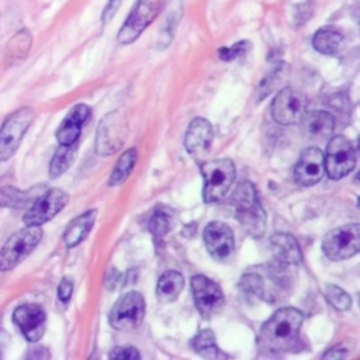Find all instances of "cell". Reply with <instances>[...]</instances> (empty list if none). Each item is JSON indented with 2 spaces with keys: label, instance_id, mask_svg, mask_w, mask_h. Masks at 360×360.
<instances>
[{
  "label": "cell",
  "instance_id": "6da1fadb",
  "mask_svg": "<svg viewBox=\"0 0 360 360\" xmlns=\"http://www.w3.org/2000/svg\"><path fill=\"white\" fill-rule=\"evenodd\" d=\"M302 314L297 308L285 307L276 311L262 326L259 347L267 353H281L292 349L298 340Z\"/></svg>",
  "mask_w": 360,
  "mask_h": 360
},
{
  "label": "cell",
  "instance_id": "7a4b0ae2",
  "mask_svg": "<svg viewBox=\"0 0 360 360\" xmlns=\"http://www.w3.org/2000/svg\"><path fill=\"white\" fill-rule=\"evenodd\" d=\"M231 201L235 208V217L242 228L249 235L260 238L266 229V214L253 184L248 180L239 183L231 197Z\"/></svg>",
  "mask_w": 360,
  "mask_h": 360
},
{
  "label": "cell",
  "instance_id": "3957f363",
  "mask_svg": "<svg viewBox=\"0 0 360 360\" xmlns=\"http://www.w3.org/2000/svg\"><path fill=\"white\" fill-rule=\"evenodd\" d=\"M201 174L204 177L202 198L205 202H218L224 200L231 186L233 184L236 172L232 160L217 159L205 162L201 166Z\"/></svg>",
  "mask_w": 360,
  "mask_h": 360
},
{
  "label": "cell",
  "instance_id": "277c9868",
  "mask_svg": "<svg viewBox=\"0 0 360 360\" xmlns=\"http://www.w3.org/2000/svg\"><path fill=\"white\" fill-rule=\"evenodd\" d=\"M42 236V229L38 225H27L13 233L0 249V271H7L15 267L27 257L38 245Z\"/></svg>",
  "mask_w": 360,
  "mask_h": 360
},
{
  "label": "cell",
  "instance_id": "5b68a950",
  "mask_svg": "<svg viewBox=\"0 0 360 360\" xmlns=\"http://www.w3.org/2000/svg\"><path fill=\"white\" fill-rule=\"evenodd\" d=\"M163 0H136L128 18L117 34V39L122 45H128L139 38L146 27L158 17Z\"/></svg>",
  "mask_w": 360,
  "mask_h": 360
},
{
  "label": "cell",
  "instance_id": "8992f818",
  "mask_svg": "<svg viewBox=\"0 0 360 360\" xmlns=\"http://www.w3.org/2000/svg\"><path fill=\"white\" fill-rule=\"evenodd\" d=\"M34 120V111L30 107H21L11 112L0 128V162L10 159Z\"/></svg>",
  "mask_w": 360,
  "mask_h": 360
},
{
  "label": "cell",
  "instance_id": "52a82bcc",
  "mask_svg": "<svg viewBox=\"0 0 360 360\" xmlns=\"http://www.w3.org/2000/svg\"><path fill=\"white\" fill-rule=\"evenodd\" d=\"M145 316V301L138 291H129L118 298L110 311V325L117 330L139 326Z\"/></svg>",
  "mask_w": 360,
  "mask_h": 360
},
{
  "label": "cell",
  "instance_id": "ba28073f",
  "mask_svg": "<svg viewBox=\"0 0 360 360\" xmlns=\"http://www.w3.org/2000/svg\"><path fill=\"white\" fill-rule=\"evenodd\" d=\"M322 249L330 260H343L354 256L360 249L359 225H345L328 232L322 240Z\"/></svg>",
  "mask_w": 360,
  "mask_h": 360
},
{
  "label": "cell",
  "instance_id": "9c48e42d",
  "mask_svg": "<svg viewBox=\"0 0 360 360\" xmlns=\"http://www.w3.org/2000/svg\"><path fill=\"white\" fill-rule=\"evenodd\" d=\"M356 166V152L352 142L343 136H333L326 148L325 158V173L333 179L339 180L349 174Z\"/></svg>",
  "mask_w": 360,
  "mask_h": 360
},
{
  "label": "cell",
  "instance_id": "30bf717a",
  "mask_svg": "<svg viewBox=\"0 0 360 360\" xmlns=\"http://www.w3.org/2000/svg\"><path fill=\"white\" fill-rule=\"evenodd\" d=\"M308 101L305 96L291 87L281 89L273 100L271 115L276 122L290 125L300 122L307 112Z\"/></svg>",
  "mask_w": 360,
  "mask_h": 360
},
{
  "label": "cell",
  "instance_id": "8fae6325",
  "mask_svg": "<svg viewBox=\"0 0 360 360\" xmlns=\"http://www.w3.org/2000/svg\"><path fill=\"white\" fill-rule=\"evenodd\" d=\"M125 121L120 111L107 114L97 128L96 152L101 156L112 155L120 149L125 138Z\"/></svg>",
  "mask_w": 360,
  "mask_h": 360
},
{
  "label": "cell",
  "instance_id": "7c38bea8",
  "mask_svg": "<svg viewBox=\"0 0 360 360\" xmlns=\"http://www.w3.org/2000/svg\"><path fill=\"white\" fill-rule=\"evenodd\" d=\"M68 200L69 197L65 191L59 188L48 190L34 200L31 208L22 218L24 224L41 226L42 224L52 219L66 205Z\"/></svg>",
  "mask_w": 360,
  "mask_h": 360
},
{
  "label": "cell",
  "instance_id": "4fadbf2b",
  "mask_svg": "<svg viewBox=\"0 0 360 360\" xmlns=\"http://www.w3.org/2000/svg\"><path fill=\"white\" fill-rule=\"evenodd\" d=\"M191 291L197 309L204 318H210L219 312L225 304L224 294L218 284L205 276H194L191 278Z\"/></svg>",
  "mask_w": 360,
  "mask_h": 360
},
{
  "label": "cell",
  "instance_id": "5bb4252c",
  "mask_svg": "<svg viewBox=\"0 0 360 360\" xmlns=\"http://www.w3.org/2000/svg\"><path fill=\"white\" fill-rule=\"evenodd\" d=\"M204 242L210 255L217 260L225 262L233 255V233L224 222H210L204 229Z\"/></svg>",
  "mask_w": 360,
  "mask_h": 360
},
{
  "label": "cell",
  "instance_id": "9a60e30c",
  "mask_svg": "<svg viewBox=\"0 0 360 360\" xmlns=\"http://www.w3.org/2000/svg\"><path fill=\"white\" fill-rule=\"evenodd\" d=\"M325 176V156L316 146L305 149L294 169V179L301 186L316 184Z\"/></svg>",
  "mask_w": 360,
  "mask_h": 360
},
{
  "label": "cell",
  "instance_id": "2e32d148",
  "mask_svg": "<svg viewBox=\"0 0 360 360\" xmlns=\"http://www.w3.org/2000/svg\"><path fill=\"white\" fill-rule=\"evenodd\" d=\"M14 323L20 328L22 335L30 342H37L45 332V312L41 307L34 304H24L15 308L13 314Z\"/></svg>",
  "mask_w": 360,
  "mask_h": 360
},
{
  "label": "cell",
  "instance_id": "e0dca14e",
  "mask_svg": "<svg viewBox=\"0 0 360 360\" xmlns=\"http://www.w3.org/2000/svg\"><path fill=\"white\" fill-rule=\"evenodd\" d=\"M90 112L91 110L86 104H77L69 111L56 132V138L60 145L76 143L82 127L90 117Z\"/></svg>",
  "mask_w": 360,
  "mask_h": 360
},
{
  "label": "cell",
  "instance_id": "ac0fdd59",
  "mask_svg": "<svg viewBox=\"0 0 360 360\" xmlns=\"http://www.w3.org/2000/svg\"><path fill=\"white\" fill-rule=\"evenodd\" d=\"M274 260L283 266H295L301 262V250L294 239L288 233H276L270 239Z\"/></svg>",
  "mask_w": 360,
  "mask_h": 360
},
{
  "label": "cell",
  "instance_id": "d6986e66",
  "mask_svg": "<svg viewBox=\"0 0 360 360\" xmlns=\"http://www.w3.org/2000/svg\"><path fill=\"white\" fill-rule=\"evenodd\" d=\"M214 132L211 124L204 118H195L188 125L184 138V146L190 153H198L210 146Z\"/></svg>",
  "mask_w": 360,
  "mask_h": 360
},
{
  "label": "cell",
  "instance_id": "ffe728a7",
  "mask_svg": "<svg viewBox=\"0 0 360 360\" xmlns=\"http://www.w3.org/2000/svg\"><path fill=\"white\" fill-rule=\"evenodd\" d=\"M302 124V131L309 138H326L332 135L335 128V120L333 117L326 111H312L305 112L302 120L300 121Z\"/></svg>",
  "mask_w": 360,
  "mask_h": 360
},
{
  "label": "cell",
  "instance_id": "44dd1931",
  "mask_svg": "<svg viewBox=\"0 0 360 360\" xmlns=\"http://www.w3.org/2000/svg\"><path fill=\"white\" fill-rule=\"evenodd\" d=\"M343 35L333 27H322L319 28L314 38L312 46L323 55H336L343 46Z\"/></svg>",
  "mask_w": 360,
  "mask_h": 360
},
{
  "label": "cell",
  "instance_id": "7402d4cb",
  "mask_svg": "<svg viewBox=\"0 0 360 360\" xmlns=\"http://www.w3.org/2000/svg\"><path fill=\"white\" fill-rule=\"evenodd\" d=\"M94 219H96V210L87 211V212L76 217L68 225V228L65 231L63 239H65L66 246L68 248H73L77 243H80L87 236V233L90 232V229H91V226L94 224Z\"/></svg>",
  "mask_w": 360,
  "mask_h": 360
},
{
  "label": "cell",
  "instance_id": "603a6c76",
  "mask_svg": "<svg viewBox=\"0 0 360 360\" xmlns=\"http://www.w3.org/2000/svg\"><path fill=\"white\" fill-rule=\"evenodd\" d=\"M183 284H184V280L179 271L169 270V271L163 273L156 285L158 300L163 304L176 301L183 288Z\"/></svg>",
  "mask_w": 360,
  "mask_h": 360
},
{
  "label": "cell",
  "instance_id": "cb8c5ba5",
  "mask_svg": "<svg viewBox=\"0 0 360 360\" xmlns=\"http://www.w3.org/2000/svg\"><path fill=\"white\" fill-rule=\"evenodd\" d=\"M75 153H76V143L60 145L51 160L49 176L55 179V177H59L62 173H65L68 167L72 165L75 159Z\"/></svg>",
  "mask_w": 360,
  "mask_h": 360
},
{
  "label": "cell",
  "instance_id": "d4e9b609",
  "mask_svg": "<svg viewBox=\"0 0 360 360\" xmlns=\"http://www.w3.org/2000/svg\"><path fill=\"white\" fill-rule=\"evenodd\" d=\"M136 160V150L134 148L128 149L127 152H124L121 155V158L118 159L111 176H110V186H120L121 183H124L127 180V177L129 176V173L132 172V167L135 165Z\"/></svg>",
  "mask_w": 360,
  "mask_h": 360
},
{
  "label": "cell",
  "instance_id": "484cf974",
  "mask_svg": "<svg viewBox=\"0 0 360 360\" xmlns=\"http://www.w3.org/2000/svg\"><path fill=\"white\" fill-rule=\"evenodd\" d=\"M193 349L205 359L218 357V346L215 343V335L211 329H204L198 332L191 340Z\"/></svg>",
  "mask_w": 360,
  "mask_h": 360
},
{
  "label": "cell",
  "instance_id": "4316f807",
  "mask_svg": "<svg viewBox=\"0 0 360 360\" xmlns=\"http://www.w3.org/2000/svg\"><path fill=\"white\" fill-rule=\"evenodd\" d=\"M32 191L34 190L22 191V190H17L13 187L0 188V205L14 207V208L25 207L37 198V193H32Z\"/></svg>",
  "mask_w": 360,
  "mask_h": 360
},
{
  "label": "cell",
  "instance_id": "83f0119b",
  "mask_svg": "<svg viewBox=\"0 0 360 360\" xmlns=\"http://www.w3.org/2000/svg\"><path fill=\"white\" fill-rule=\"evenodd\" d=\"M287 72H288V68H287L285 63L277 65L271 72H269V73L262 79V82L259 83V87H257V98L262 100V98L266 97L269 93H271V91L284 80V77L287 76Z\"/></svg>",
  "mask_w": 360,
  "mask_h": 360
},
{
  "label": "cell",
  "instance_id": "f1b7e54d",
  "mask_svg": "<svg viewBox=\"0 0 360 360\" xmlns=\"http://www.w3.org/2000/svg\"><path fill=\"white\" fill-rule=\"evenodd\" d=\"M325 297L332 304V307L339 311H346L352 305L350 295L338 285H326Z\"/></svg>",
  "mask_w": 360,
  "mask_h": 360
},
{
  "label": "cell",
  "instance_id": "f546056e",
  "mask_svg": "<svg viewBox=\"0 0 360 360\" xmlns=\"http://www.w3.org/2000/svg\"><path fill=\"white\" fill-rule=\"evenodd\" d=\"M172 228V215L166 211H156L149 221V231L155 238H163Z\"/></svg>",
  "mask_w": 360,
  "mask_h": 360
},
{
  "label": "cell",
  "instance_id": "4dcf8cb0",
  "mask_svg": "<svg viewBox=\"0 0 360 360\" xmlns=\"http://www.w3.org/2000/svg\"><path fill=\"white\" fill-rule=\"evenodd\" d=\"M248 49H249V42H248V41H239V42L233 44L232 46L219 48L218 55H219V58H221L222 60L229 62V60H233V59H236V58L245 55Z\"/></svg>",
  "mask_w": 360,
  "mask_h": 360
},
{
  "label": "cell",
  "instance_id": "1f68e13d",
  "mask_svg": "<svg viewBox=\"0 0 360 360\" xmlns=\"http://www.w3.org/2000/svg\"><path fill=\"white\" fill-rule=\"evenodd\" d=\"M110 359H125V360H135L139 359L141 354L135 347H114L110 354Z\"/></svg>",
  "mask_w": 360,
  "mask_h": 360
},
{
  "label": "cell",
  "instance_id": "d6a6232c",
  "mask_svg": "<svg viewBox=\"0 0 360 360\" xmlns=\"http://www.w3.org/2000/svg\"><path fill=\"white\" fill-rule=\"evenodd\" d=\"M312 14V3L311 1H305L301 4L295 6V17L294 18H300V21L297 22L298 25L304 24Z\"/></svg>",
  "mask_w": 360,
  "mask_h": 360
},
{
  "label": "cell",
  "instance_id": "836d02e7",
  "mask_svg": "<svg viewBox=\"0 0 360 360\" xmlns=\"http://www.w3.org/2000/svg\"><path fill=\"white\" fill-rule=\"evenodd\" d=\"M72 291H73V283L70 278L65 277L62 278V281L59 283V287H58V297L62 302H68L70 295H72Z\"/></svg>",
  "mask_w": 360,
  "mask_h": 360
},
{
  "label": "cell",
  "instance_id": "e575fe53",
  "mask_svg": "<svg viewBox=\"0 0 360 360\" xmlns=\"http://www.w3.org/2000/svg\"><path fill=\"white\" fill-rule=\"evenodd\" d=\"M121 1H122V0H108L105 8H104V11H103V15H101V20H103L104 24H107L108 20L112 18V15L117 13V10H118L120 6H121Z\"/></svg>",
  "mask_w": 360,
  "mask_h": 360
},
{
  "label": "cell",
  "instance_id": "d590c367",
  "mask_svg": "<svg viewBox=\"0 0 360 360\" xmlns=\"http://www.w3.org/2000/svg\"><path fill=\"white\" fill-rule=\"evenodd\" d=\"M346 356H347V352L343 347H340V346L332 347L330 350L323 353V357H328V359H343Z\"/></svg>",
  "mask_w": 360,
  "mask_h": 360
},
{
  "label": "cell",
  "instance_id": "8d00e7d4",
  "mask_svg": "<svg viewBox=\"0 0 360 360\" xmlns=\"http://www.w3.org/2000/svg\"><path fill=\"white\" fill-rule=\"evenodd\" d=\"M118 278H120V273H117L115 269H111V270L108 271L107 277H105V285H107V288H110V290L115 288V284L118 283Z\"/></svg>",
  "mask_w": 360,
  "mask_h": 360
}]
</instances>
